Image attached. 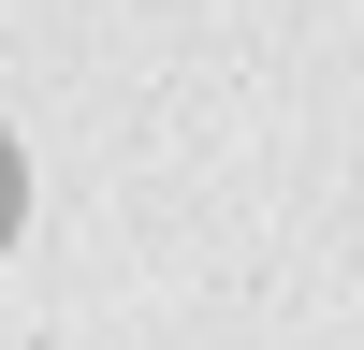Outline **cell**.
I'll use <instances>...</instances> for the list:
<instances>
[{
	"label": "cell",
	"instance_id": "cell-1",
	"mask_svg": "<svg viewBox=\"0 0 364 350\" xmlns=\"http://www.w3.org/2000/svg\"><path fill=\"white\" fill-rule=\"evenodd\" d=\"M15 219H29V161H15V132H0V248H15Z\"/></svg>",
	"mask_w": 364,
	"mask_h": 350
}]
</instances>
